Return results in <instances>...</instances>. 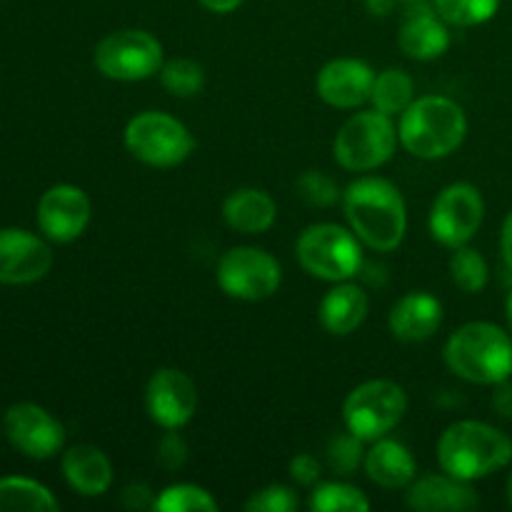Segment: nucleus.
I'll list each match as a JSON object with an SVG mask.
<instances>
[{
	"label": "nucleus",
	"instance_id": "f257e3e1",
	"mask_svg": "<svg viewBox=\"0 0 512 512\" xmlns=\"http://www.w3.org/2000/svg\"><path fill=\"white\" fill-rule=\"evenodd\" d=\"M340 203L350 230L363 245L378 253H390L403 243L408 233V208L400 190L390 180L373 175L353 180L345 188Z\"/></svg>",
	"mask_w": 512,
	"mask_h": 512
},
{
	"label": "nucleus",
	"instance_id": "f03ea898",
	"mask_svg": "<svg viewBox=\"0 0 512 512\" xmlns=\"http://www.w3.org/2000/svg\"><path fill=\"white\" fill-rule=\"evenodd\" d=\"M443 360L460 380L495 388L512 378V333L485 320L465 323L445 340Z\"/></svg>",
	"mask_w": 512,
	"mask_h": 512
},
{
	"label": "nucleus",
	"instance_id": "7ed1b4c3",
	"mask_svg": "<svg viewBox=\"0 0 512 512\" xmlns=\"http://www.w3.org/2000/svg\"><path fill=\"white\" fill-rule=\"evenodd\" d=\"M440 470L460 480H483L512 463V440L483 420H458L438 440Z\"/></svg>",
	"mask_w": 512,
	"mask_h": 512
},
{
	"label": "nucleus",
	"instance_id": "20e7f679",
	"mask_svg": "<svg viewBox=\"0 0 512 512\" xmlns=\"http://www.w3.org/2000/svg\"><path fill=\"white\" fill-rule=\"evenodd\" d=\"M468 135L463 105L445 95H423L410 103L398 120L400 145L420 160L453 155Z\"/></svg>",
	"mask_w": 512,
	"mask_h": 512
},
{
	"label": "nucleus",
	"instance_id": "39448f33",
	"mask_svg": "<svg viewBox=\"0 0 512 512\" xmlns=\"http://www.w3.org/2000/svg\"><path fill=\"white\" fill-rule=\"evenodd\" d=\"M300 268L318 280L343 283L363 268V243L350 228L338 223H315L295 243Z\"/></svg>",
	"mask_w": 512,
	"mask_h": 512
},
{
	"label": "nucleus",
	"instance_id": "423d86ee",
	"mask_svg": "<svg viewBox=\"0 0 512 512\" xmlns=\"http://www.w3.org/2000/svg\"><path fill=\"white\" fill-rule=\"evenodd\" d=\"M398 125L380 110L355 113L340 125L333 143L335 163L350 173H370L393 158L398 148Z\"/></svg>",
	"mask_w": 512,
	"mask_h": 512
},
{
	"label": "nucleus",
	"instance_id": "0eeeda50",
	"mask_svg": "<svg viewBox=\"0 0 512 512\" xmlns=\"http://www.w3.org/2000/svg\"><path fill=\"white\" fill-rule=\"evenodd\" d=\"M125 148L150 168H175L195 150V138L183 120L163 110H145L125 125Z\"/></svg>",
	"mask_w": 512,
	"mask_h": 512
},
{
	"label": "nucleus",
	"instance_id": "6e6552de",
	"mask_svg": "<svg viewBox=\"0 0 512 512\" xmlns=\"http://www.w3.org/2000/svg\"><path fill=\"white\" fill-rule=\"evenodd\" d=\"M408 413V395L393 380H368L348 393L343 403V423L365 443L385 438Z\"/></svg>",
	"mask_w": 512,
	"mask_h": 512
},
{
	"label": "nucleus",
	"instance_id": "1a4fd4ad",
	"mask_svg": "<svg viewBox=\"0 0 512 512\" xmlns=\"http://www.w3.org/2000/svg\"><path fill=\"white\" fill-rule=\"evenodd\" d=\"M93 63L103 78L118 80V83H138L160 73L165 63L163 43L148 30H115L95 45Z\"/></svg>",
	"mask_w": 512,
	"mask_h": 512
},
{
	"label": "nucleus",
	"instance_id": "9d476101",
	"mask_svg": "<svg viewBox=\"0 0 512 512\" xmlns=\"http://www.w3.org/2000/svg\"><path fill=\"white\" fill-rule=\"evenodd\" d=\"M215 278H218L220 290L230 298L258 303V300H268L278 293L280 283H283V268L268 250L253 248V245H235L218 260Z\"/></svg>",
	"mask_w": 512,
	"mask_h": 512
},
{
	"label": "nucleus",
	"instance_id": "9b49d317",
	"mask_svg": "<svg viewBox=\"0 0 512 512\" xmlns=\"http://www.w3.org/2000/svg\"><path fill=\"white\" fill-rule=\"evenodd\" d=\"M483 218V193L473 183H450L433 200L428 228L433 240L455 250L460 245H468L478 235Z\"/></svg>",
	"mask_w": 512,
	"mask_h": 512
},
{
	"label": "nucleus",
	"instance_id": "f8f14e48",
	"mask_svg": "<svg viewBox=\"0 0 512 512\" xmlns=\"http://www.w3.org/2000/svg\"><path fill=\"white\" fill-rule=\"evenodd\" d=\"M145 410L163 430H180L198 410V388L193 378L178 368H160L145 385Z\"/></svg>",
	"mask_w": 512,
	"mask_h": 512
},
{
	"label": "nucleus",
	"instance_id": "ddd939ff",
	"mask_svg": "<svg viewBox=\"0 0 512 512\" xmlns=\"http://www.w3.org/2000/svg\"><path fill=\"white\" fill-rule=\"evenodd\" d=\"M10 445L33 460H48L65 445V428L60 420L35 403H18L3 418Z\"/></svg>",
	"mask_w": 512,
	"mask_h": 512
},
{
	"label": "nucleus",
	"instance_id": "4468645a",
	"mask_svg": "<svg viewBox=\"0 0 512 512\" xmlns=\"http://www.w3.org/2000/svg\"><path fill=\"white\" fill-rule=\"evenodd\" d=\"M93 205L83 188L70 183L53 185L38 203L40 233L53 243H73L85 233Z\"/></svg>",
	"mask_w": 512,
	"mask_h": 512
},
{
	"label": "nucleus",
	"instance_id": "2eb2a0df",
	"mask_svg": "<svg viewBox=\"0 0 512 512\" xmlns=\"http://www.w3.org/2000/svg\"><path fill=\"white\" fill-rule=\"evenodd\" d=\"M53 268V253L38 235L20 228L0 230V283L28 285Z\"/></svg>",
	"mask_w": 512,
	"mask_h": 512
},
{
	"label": "nucleus",
	"instance_id": "dca6fc26",
	"mask_svg": "<svg viewBox=\"0 0 512 512\" xmlns=\"http://www.w3.org/2000/svg\"><path fill=\"white\" fill-rule=\"evenodd\" d=\"M375 83V70L365 60L335 58L320 68L315 90L325 105L338 110L360 108L370 100Z\"/></svg>",
	"mask_w": 512,
	"mask_h": 512
},
{
	"label": "nucleus",
	"instance_id": "f3484780",
	"mask_svg": "<svg viewBox=\"0 0 512 512\" xmlns=\"http://www.w3.org/2000/svg\"><path fill=\"white\" fill-rule=\"evenodd\" d=\"M398 45L410 60H438L440 55L448 53L450 48V28L433 3L425 0H413L408 3L400 23Z\"/></svg>",
	"mask_w": 512,
	"mask_h": 512
},
{
	"label": "nucleus",
	"instance_id": "a211bd4d",
	"mask_svg": "<svg viewBox=\"0 0 512 512\" xmlns=\"http://www.w3.org/2000/svg\"><path fill=\"white\" fill-rule=\"evenodd\" d=\"M405 505L420 512H465L480 505L473 483L450 473H433L415 478L405 488Z\"/></svg>",
	"mask_w": 512,
	"mask_h": 512
},
{
	"label": "nucleus",
	"instance_id": "6ab92c4d",
	"mask_svg": "<svg viewBox=\"0 0 512 512\" xmlns=\"http://www.w3.org/2000/svg\"><path fill=\"white\" fill-rule=\"evenodd\" d=\"M443 325V303L425 290H413L393 305L388 328L400 343H423Z\"/></svg>",
	"mask_w": 512,
	"mask_h": 512
},
{
	"label": "nucleus",
	"instance_id": "aec40b11",
	"mask_svg": "<svg viewBox=\"0 0 512 512\" xmlns=\"http://www.w3.org/2000/svg\"><path fill=\"white\" fill-rule=\"evenodd\" d=\"M363 468L365 475L385 490H405L418 478V463L410 448L388 435L370 443V448L365 450Z\"/></svg>",
	"mask_w": 512,
	"mask_h": 512
},
{
	"label": "nucleus",
	"instance_id": "412c9836",
	"mask_svg": "<svg viewBox=\"0 0 512 512\" xmlns=\"http://www.w3.org/2000/svg\"><path fill=\"white\" fill-rule=\"evenodd\" d=\"M63 475L83 498H100L113 485V465L95 445H73L63 453Z\"/></svg>",
	"mask_w": 512,
	"mask_h": 512
},
{
	"label": "nucleus",
	"instance_id": "4be33fe9",
	"mask_svg": "<svg viewBox=\"0 0 512 512\" xmlns=\"http://www.w3.org/2000/svg\"><path fill=\"white\" fill-rule=\"evenodd\" d=\"M370 310L368 293H365L360 285L343 280V283H335V288H330L325 293V298L320 300V323L328 330L330 335H350L365 323Z\"/></svg>",
	"mask_w": 512,
	"mask_h": 512
},
{
	"label": "nucleus",
	"instance_id": "5701e85b",
	"mask_svg": "<svg viewBox=\"0 0 512 512\" xmlns=\"http://www.w3.org/2000/svg\"><path fill=\"white\" fill-rule=\"evenodd\" d=\"M278 218V205L273 195L260 188H240L225 198L223 220L243 235L268 233Z\"/></svg>",
	"mask_w": 512,
	"mask_h": 512
},
{
	"label": "nucleus",
	"instance_id": "b1692460",
	"mask_svg": "<svg viewBox=\"0 0 512 512\" xmlns=\"http://www.w3.org/2000/svg\"><path fill=\"white\" fill-rule=\"evenodd\" d=\"M413 100L415 80L403 68H385L383 73H375L373 93H370V103L375 110L390 118H400Z\"/></svg>",
	"mask_w": 512,
	"mask_h": 512
},
{
	"label": "nucleus",
	"instance_id": "393cba45",
	"mask_svg": "<svg viewBox=\"0 0 512 512\" xmlns=\"http://www.w3.org/2000/svg\"><path fill=\"white\" fill-rule=\"evenodd\" d=\"M60 503L45 485L38 480L18 478H0V512L10 510H35V512H53L58 510Z\"/></svg>",
	"mask_w": 512,
	"mask_h": 512
},
{
	"label": "nucleus",
	"instance_id": "a878e982",
	"mask_svg": "<svg viewBox=\"0 0 512 512\" xmlns=\"http://www.w3.org/2000/svg\"><path fill=\"white\" fill-rule=\"evenodd\" d=\"M313 512H368L370 500L355 485L333 480V483H318L310 490L308 500Z\"/></svg>",
	"mask_w": 512,
	"mask_h": 512
},
{
	"label": "nucleus",
	"instance_id": "bb28decb",
	"mask_svg": "<svg viewBox=\"0 0 512 512\" xmlns=\"http://www.w3.org/2000/svg\"><path fill=\"white\" fill-rule=\"evenodd\" d=\"M450 280H453L455 288H460L463 293H480L485 290L490 280V268H488V260L483 258V253L470 245H460V248L453 250L450 255Z\"/></svg>",
	"mask_w": 512,
	"mask_h": 512
},
{
	"label": "nucleus",
	"instance_id": "cd10ccee",
	"mask_svg": "<svg viewBox=\"0 0 512 512\" xmlns=\"http://www.w3.org/2000/svg\"><path fill=\"white\" fill-rule=\"evenodd\" d=\"M160 83L175 98H195L205 88L203 65L190 58H170L160 68Z\"/></svg>",
	"mask_w": 512,
	"mask_h": 512
},
{
	"label": "nucleus",
	"instance_id": "c85d7f7f",
	"mask_svg": "<svg viewBox=\"0 0 512 512\" xmlns=\"http://www.w3.org/2000/svg\"><path fill=\"white\" fill-rule=\"evenodd\" d=\"M153 510L158 512H213L218 510V500L205 488L193 483L168 485L160 495H155Z\"/></svg>",
	"mask_w": 512,
	"mask_h": 512
},
{
	"label": "nucleus",
	"instance_id": "c756f323",
	"mask_svg": "<svg viewBox=\"0 0 512 512\" xmlns=\"http://www.w3.org/2000/svg\"><path fill=\"white\" fill-rule=\"evenodd\" d=\"M433 5L445 23L458 28L488 23L500 10V0H433Z\"/></svg>",
	"mask_w": 512,
	"mask_h": 512
},
{
	"label": "nucleus",
	"instance_id": "7c9ffc66",
	"mask_svg": "<svg viewBox=\"0 0 512 512\" xmlns=\"http://www.w3.org/2000/svg\"><path fill=\"white\" fill-rule=\"evenodd\" d=\"M365 440H360L358 435L350 433L345 428V433H335L328 440V448H325V463L340 478H350V475L358 473L360 465L365 463Z\"/></svg>",
	"mask_w": 512,
	"mask_h": 512
},
{
	"label": "nucleus",
	"instance_id": "2f4dec72",
	"mask_svg": "<svg viewBox=\"0 0 512 512\" xmlns=\"http://www.w3.org/2000/svg\"><path fill=\"white\" fill-rule=\"evenodd\" d=\"M295 188H298V195L310 208H330V205L343 198L338 183L323 170H305L298 183H295Z\"/></svg>",
	"mask_w": 512,
	"mask_h": 512
},
{
	"label": "nucleus",
	"instance_id": "473e14b6",
	"mask_svg": "<svg viewBox=\"0 0 512 512\" xmlns=\"http://www.w3.org/2000/svg\"><path fill=\"white\" fill-rule=\"evenodd\" d=\"M243 508L248 512H293L300 508V500L293 488L273 483L250 493Z\"/></svg>",
	"mask_w": 512,
	"mask_h": 512
},
{
	"label": "nucleus",
	"instance_id": "72a5a7b5",
	"mask_svg": "<svg viewBox=\"0 0 512 512\" xmlns=\"http://www.w3.org/2000/svg\"><path fill=\"white\" fill-rule=\"evenodd\" d=\"M155 458H158L160 468H165L168 473H178L188 463V443H185V438L178 430H165L163 438L158 440Z\"/></svg>",
	"mask_w": 512,
	"mask_h": 512
},
{
	"label": "nucleus",
	"instance_id": "f704fd0d",
	"mask_svg": "<svg viewBox=\"0 0 512 512\" xmlns=\"http://www.w3.org/2000/svg\"><path fill=\"white\" fill-rule=\"evenodd\" d=\"M288 473L298 485H303V488H313V485L320 483L323 465H320V460L315 458V455L298 453V455H293V460H290Z\"/></svg>",
	"mask_w": 512,
	"mask_h": 512
},
{
	"label": "nucleus",
	"instance_id": "c9c22d12",
	"mask_svg": "<svg viewBox=\"0 0 512 512\" xmlns=\"http://www.w3.org/2000/svg\"><path fill=\"white\" fill-rule=\"evenodd\" d=\"M120 505L125 510H153L155 493L148 483H130L120 493Z\"/></svg>",
	"mask_w": 512,
	"mask_h": 512
},
{
	"label": "nucleus",
	"instance_id": "e433bc0d",
	"mask_svg": "<svg viewBox=\"0 0 512 512\" xmlns=\"http://www.w3.org/2000/svg\"><path fill=\"white\" fill-rule=\"evenodd\" d=\"M493 408H495V413H498V415H503V418L512 420V383H510V380H503V383L495 385Z\"/></svg>",
	"mask_w": 512,
	"mask_h": 512
},
{
	"label": "nucleus",
	"instance_id": "4c0bfd02",
	"mask_svg": "<svg viewBox=\"0 0 512 512\" xmlns=\"http://www.w3.org/2000/svg\"><path fill=\"white\" fill-rule=\"evenodd\" d=\"M500 250H503L505 265L512 270V210L503 223V233H500Z\"/></svg>",
	"mask_w": 512,
	"mask_h": 512
},
{
	"label": "nucleus",
	"instance_id": "58836bf2",
	"mask_svg": "<svg viewBox=\"0 0 512 512\" xmlns=\"http://www.w3.org/2000/svg\"><path fill=\"white\" fill-rule=\"evenodd\" d=\"M198 3L203 5L205 10H210V13L225 15V13H233V10H238L240 5H243V0H198Z\"/></svg>",
	"mask_w": 512,
	"mask_h": 512
},
{
	"label": "nucleus",
	"instance_id": "ea45409f",
	"mask_svg": "<svg viewBox=\"0 0 512 512\" xmlns=\"http://www.w3.org/2000/svg\"><path fill=\"white\" fill-rule=\"evenodd\" d=\"M395 3H400V0H365L370 15H380V18H383V15L393 13Z\"/></svg>",
	"mask_w": 512,
	"mask_h": 512
},
{
	"label": "nucleus",
	"instance_id": "a19ab883",
	"mask_svg": "<svg viewBox=\"0 0 512 512\" xmlns=\"http://www.w3.org/2000/svg\"><path fill=\"white\" fill-rule=\"evenodd\" d=\"M505 318H508V325H510V333H512V290H510L508 300H505Z\"/></svg>",
	"mask_w": 512,
	"mask_h": 512
},
{
	"label": "nucleus",
	"instance_id": "79ce46f5",
	"mask_svg": "<svg viewBox=\"0 0 512 512\" xmlns=\"http://www.w3.org/2000/svg\"><path fill=\"white\" fill-rule=\"evenodd\" d=\"M508 503H510V508H512V473H510V478H508Z\"/></svg>",
	"mask_w": 512,
	"mask_h": 512
},
{
	"label": "nucleus",
	"instance_id": "37998d69",
	"mask_svg": "<svg viewBox=\"0 0 512 512\" xmlns=\"http://www.w3.org/2000/svg\"><path fill=\"white\" fill-rule=\"evenodd\" d=\"M400 3H413V0H400Z\"/></svg>",
	"mask_w": 512,
	"mask_h": 512
}]
</instances>
